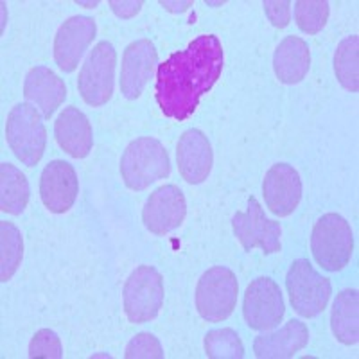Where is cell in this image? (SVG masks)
Instances as JSON below:
<instances>
[{"mask_svg":"<svg viewBox=\"0 0 359 359\" xmlns=\"http://www.w3.org/2000/svg\"><path fill=\"white\" fill-rule=\"evenodd\" d=\"M224 65L223 45L216 34H201L185 50L172 53L156 69V102L165 117L187 121L201 95L212 90Z\"/></svg>","mask_w":359,"mask_h":359,"instance_id":"cell-1","label":"cell"},{"mask_svg":"<svg viewBox=\"0 0 359 359\" xmlns=\"http://www.w3.org/2000/svg\"><path fill=\"white\" fill-rule=\"evenodd\" d=\"M171 172L165 147L151 137H140L128 144L121 158V176L131 191H144L156 180L168 178Z\"/></svg>","mask_w":359,"mask_h":359,"instance_id":"cell-2","label":"cell"},{"mask_svg":"<svg viewBox=\"0 0 359 359\" xmlns=\"http://www.w3.org/2000/svg\"><path fill=\"white\" fill-rule=\"evenodd\" d=\"M311 252L316 264L327 271H341L354 253V233L339 214H323L313 226Z\"/></svg>","mask_w":359,"mask_h":359,"instance_id":"cell-3","label":"cell"},{"mask_svg":"<svg viewBox=\"0 0 359 359\" xmlns=\"http://www.w3.org/2000/svg\"><path fill=\"white\" fill-rule=\"evenodd\" d=\"M6 140L24 165L34 168L47 146V130L40 111L29 102H20L11 108L6 121Z\"/></svg>","mask_w":359,"mask_h":359,"instance_id":"cell-4","label":"cell"},{"mask_svg":"<svg viewBox=\"0 0 359 359\" xmlns=\"http://www.w3.org/2000/svg\"><path fill=\"white\" fill-rule=\"evenodd\" d=\"M163 278L153 266H139L123 287L124 314L131 323L151 322L163 306Z\"/></svg>","mask_w":359,"mask_h":359,"instance_id":"cell-5","label":"cell"},{"mask_svg":"<svg viewBox=\"0 0 359 359\" xmlns=\"http://www.w3.org/2000/svg\"><path fill=\"white\" fill-rule=\"evenodd\" d=\"M239 294V282L232 269L214 266L207 269L196 286V309L207 322H223L233 313Z\"/></svg>","mask_w":359,"mask_h":359,"instance_id":"cell-6","label":"cell"},{"mask_svg":"<svg viewBox=\"0 0 359 359\" xmlns=\"http://www.w3.org/2000/svg\"><path fill=\"white\" fill-rule=\"evenodd\" d=\"M286 287L294 313L302 318H314L323 313L332 294L331 280L322 277L306 259H298L291 264Z\"/></svg>","mask_w":359,"mask_h":359,"instance_id":"cell-7","label":"cell"},{"mask_svg":"<svg viewBox=\"0 0 359 359\" xmlns=\"http://www.w3.org/2000/svg\"><path fill=\"white\" fill-rule=\"evenodd\" d=\"M117 53L110 41H99L81 67L78 88L88 107H102L114 95Z\"/></svg>","mask_w":359,"mask_h":359,"instance_id":"cell-8","label":"cell"},{"mask_svg":"<svg viewBox=\"0 0 359 359\" xmlns=\"http://www.w3.org/2000/svg\"><path fill=\"white\" fill-rule=\"evenodd\" d=\"M243 314L253 331L268 332L280 325L286 314V304L277 282L269 277H259L252 280L243 298Z\"/></svg>","mask_w":359,"mask_h":359,"instance_id":"cell-9","label":"cell"},{"mask_svg":"<svg viewBox=\"0 0 359 359\" xmlns=\"http://www.w3.org/2000/svg\"><path fill=\"white\" fill-rule=\"evenodd\" d=\"M232 229L233 236L246 252L261 248L266 255H271L282 250L280 223L268 219L261 203L253 196L248 198V208L245 212L233 214Z\"/></svg>","mask_w":359,"mask_h":359,"instance_id":"cell-10","label":"cell"},{"mask_svg":"<svg viewBox=\"0 0 359 359\" xmlns=\"http://www.w3.org/2000/svg\"><path fill=\"white\" fill-rule=\"evenodd\" d=\"M187 201L184 192L176 185H162L147 198L142 210L144 226L155 236H165L185 221Z\"/></svg>","mask_w":359,"mask_h":359,"instance_id":"cell-11","label":"cell"},{"mask_svg":"<svg viewBox=\"0 0 359 359\" xmlns=\"http://www.w3.org/2000/svg\"><path fill=\"white\" fill-rule=\"evenodd\" d=\"M97 34V25L90 17H70L63 22L54 36V62L63 72H74L79 60Z\"/></svg>","mask_w":359,"mask_h":359,"instance_id":"cell-12","label":"cell"},{"mask_svg":"<svg viewBox=\"0 0 359 359\" xmlns=\"http://www.w3.org/2000/svg\"><path fill=\"white\" fill-rule=\"evenodd\" d=\"M266 207L278 217H287L302 200V180L290 163H275L268 169L262 182Z\"/></svg>","mask_w":359,"mask_h":359,"instance_id":"cell-13","label":"cell"},{"mask_svg":"<svg viewBox=\"0 0 359 359\" xmlns=\"http://www.w3.org/2000/svg\"><path fill=\"white\" fill-rule=\"evenodd\" d=\"M155 67H158V53L151 40L131 41L124 49L121 65V92L124 97L130 101L139 99L153 78Z\"/></svg>","mask_w":359,"mask_h":359,"instance_id":"cell-14","label":"cell"},{"mask_svg":"<svg viewBox=\"0 0 359 359\" xmlns=\"http://www.w3.org/2000/svg\"><path fill=\"white\" fill-rule=\"evenodd\" d=\"M79 194L78 175L65 160H53L40 178V196L53 214L69 212Z\"/></svg>","mask_w":359,"mask_h":359,"instance_id":"cell-15","label":"cell"},{"mask_svg":"<svg viewBox=\"0 0 359 359\" xmlns=\"http://www.w3.org/2000/svg\"><path fill=\"white\" fill-rule=\"evenodd\" d=\"M176 160H178L180 176L191 185L203 184L212 171L214 153L207 135L201 130L185 131L176 146Z\"/></svg>","mask_w":359,"mask_h":359,"instance_id":"cell-16","label":"cell"},{"mask_svg":"<svg viewBox=\"0 0 359 359\" xmlns=\"http://www.w3.org/2000/svg\"><path fill=\"white\" fill-rule=\"evenodd\" d=\"M54 137L63 151L72 158H85L94 147V133L88 117L76 107L65 108L57 115Z\"/></svg>","mask_w":359,"mask_h":359,"instance_id":"cell-17","label":"cell"},{"mask_svg":"<svg viewBox=\"0 0 359 359\" xmlns=\"http://www.w3.org/2000/svg\"><path fill=\"white\" fill-rule=\"evenodd\" d=\"M24 95L41 110L45 118H50L67 99L63 79L47 67H34L24 81Z\"/></svg>","mask_w":359,"mask_h":359,"instance_id":"cell-18","label":"cell"},{"mask_svg":"<svg viewBox=\"0 0 359 359\" xmlns=\"http://www.w3.org/2000/svg\"><path fill=\"white\" fill-rule=\"evenodd\" d=\"M309 343V329L300 320H290L280 331L262 334L253 341V352L261 359H287Z\"/></svg>","mask_w":359,"mask_h":359,"instance_id":"cell-19","label":"cell"},{"mask_svg":"<svg viewBox=\"0 0 359 359\" xmlns=\"http://www.w3.org/2000/svg\"><path fill=\"white\" fill-rule=\"evenodd\" d=\"M311 67L309 45L298 36H287L277 45L273 54L275 76L284 85H297Z\"/></svg>","mask_w":359,"mask_h":359,"instance_id":"cell-20","label":"cell"},{"mask_svg":"<svg viewBox=\"0 0 359 359\" xmlns=\"http://www.w3.org/2000/svg\"><path fill=\"white\" fill-rule=\"evenodd\" d=\"M331 329L343 345L359 341V297L355 290H345L336 297L331 313Z\"/></svg>","mask_w":359,"mask_h":359,"instance_id":"cell-21","label":"cell"},{"mask_svg":"<svg viewBox=\"0 0 359 359\" xmlns=\"http://www.w3.org/2000/svg\"><path fill=\"white\" fill-rule=\"evenodd\" d=\"M31 198V189L24 172L13 163L0 165V210L13 216H20Z\"/></svg>","mask_w":359,"mask_h":359,"instance_id":"cell-22","label":"cell"},{"mask_svg":"<svg viewBox=\"0 0 359 359\" xmlns=\"http://www.w3.org/2000/svg\"><path fill=\"white\" fill-rule=\"evenodd\" d=\"M334 72L339 85L348 92L358 94L359 90V38L347 36L338 43L334 54Z\"/></svg>","mask_w":359,"mask_h":359,"instance_id":"cell-23","label":"cell"},{"mask_svg":"<svg viewBox=\"0 0 359 359\" xmlns=\"http://www.w3.org/2000/svg\"><path fill=\"white\" fill-rule=\"evenodd\" d=\"M24 259V239L20 230L9 221H0V280L8 282L17 273Z\"/></svg>","mask_w":359,"mask_h":359,"instance_id":"cell-24","label":"cell"},{"mask_svg":"<svg viewBox=\"0 0 359 359\" xmlns=\"http://www.w3.org/2000/svg\"><path fill=\"white\" fill-rule=\"evenodd\" d=\"M205 354L210 359H243L245 347L233 329H214L205 336Z\"/></svg>","mask_w":359,"mask_h":359,"instance_id":"cell-25","label":"cell"},{"mask_svg":"<svg viewBox=\"0 0 359 359\" xmlns=\"http://www.w3.org/2000/svg\"><path fill=\"white\" fill-rule=\"evenodd\" d=\"M329 20L327 0H298L294 2V22L306 34H316Z\"/></svg>","mask_w":359,"mask_h":359,"instance_id":"cell-26","label":"cell"},{"mask_svg":"<svg viewBox=\"0 0 359 359\" xmlns=\"http://www.w3.org/2000/svg\"><path fill=\"white\" fill-rule=\"evenodd\" d=\"M29 358L33 359H60L63 358L62 339L50 329H40L29 343Z\"/></svg>","mask_w":359,"mask_h":359,"instance_id":"cell-27","label":"cell"},{"mask_svg":"<svg viewBox=\"0 0 359 359\" xmlns=\"http://www.w3.org/2000/svg\"><path fill=\"white\" fill-rule=\"evenodd\" d=\"M126 359H162L163 351L158 338L151 332H140L126 345Z\"/></svg>","mask_w":359,"mask_h":359,"instance_id":"cell-28","label":"cell"},{"mask_svg":"<svg viewBox=\"0 0 359 359\" xmlns=\"http://www.w3.org/2000/svg\"><path fill=\"white\" fill-rule=\"evenodd\" d=\"M264 13L277 29H284L291 20V2L287 0H268L264 2Z\"/></svg>","mask_w":359,"mask_h":359,"instance_id":"cell-29","label":"cell"},{"mask_svg":"<svg viewBox=\"0 0 359 359\" xmlns=\"http://www.w3.org/2000/svg\"><path fill=\"white\" fill-rule=\"evenodd\" d=\"M142 0H139V2H137V0H133V2H126V0H123V2H121V0H110L111 11H114L118 18H133L135 15L142 9Z\"/></svg>","mask_w":359,"mask_h":359,"instance_id":"cell-30","label":"cell"},{"mask_svg":"<svg viewBox=\"0 0 359 359\" xmlns=\"http://www.w3.org/2000/svg\"><path fill=\"white\" fill-rule=\"evenodd\" d=\"M192 4H194V2H191V0H187V2H165V0H162V2H160V6H162L163 9H168V11L172 13L185 11V9L191 8Z\"/></svg>","mask_w":359,"mask_h":359,"instance_id":"cell-31","label":"cell"},{"mask_svg":"<svg viewBox=\"0 0 359 359\" xmlns=\"http://www.w3.org/2000/svg\"><path fill=\"white\" fill-rule=\"evenodd\" d=\"M76 4H78V6H86V8H97L99 2H79V0H78Z\"/></svg>","mask_w":359,"mask_h":359,"instance_id":"cell-32","label":"cell"}]
</instances>
